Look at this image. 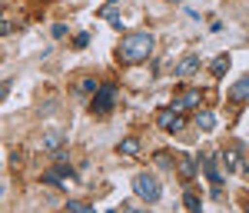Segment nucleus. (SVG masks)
Returning <instances> with one entry per match:
<instances>
[{
  "label": "nucleus",
  "mask_w": 249,
  "mask_h": 213,
  "mask_svg": "<svg viewBox=\"0 0 249 213\" xmlns=\"http://www.w3.org/2000/svg\"><path fill=\"white\" fill-rule=\"evenodd\" d=\"M14 30V17H10V7H0V37Z\"/></svg>",
  "instance_id": "nucleus-16"
},
{
  "label": "nucleus",
  "mask_w": 249,
  "mask_h": 213,
  "mask_svg": "<svg viewBox=\"0 0 249 213\" xmlns=\"http://www.w3.org/2000/svg\"><path fill=\"white\" fill-rule=\"evenodd\" d=\"M170 3H179V0H170Z\"/></svg>",
  "instance_id": "nucleus-24"
},
{
  "label": "nucleus",
  "mask_w": 249,
  "mask_h": 213,
  "mask_svg": "<svg viewBox=\"0 0 249 213\" xmlns=\"http://www.w3.org/2000/svg\"><path fill=\"white\" fill-rule=\"evenodd\" d=\"M7 94H10V80H0V100L7 97Z\"/></svg>",
  "instance_id": "nucleus-22"
},
{
  "label": "nucleus",
  "mask_w": 249,
  "mask_h": 213,
  "mask_svg": "<svg viewBox=\"0 0 249 213\" xmlns=\"http://www.w3.org/2000/svg\"><path fill=\"white\" fill-rule=\"evenodd\" d=\"M176 170H179V176L190 183L193 176H196V170H199V167H196V160H193V156H176Z\"/></svg>",
  "instance_id": "nucleus-10"
},
{
  "label": "nucleus",
  "mask_w": 249,
  "mask_h": 213,
  "mask_svg": "<svg viewBox=\"0 0 249 213\" xmlns=\"http://www.w3.org/2000/svg\"><path fill=\"white\" fill-rule=\"evenodd\" d=\"M230 100H232V103H243V100H249V77H239L236 83H232Z\"/></svg>",
  "instance_id": "nucleus-11"
},
{
  "label": "nucleus",
  "mask_w": 249,
  "mask_h": 213,
  "mask_svg": "<svg viewBox=\"0 0 249 213\" xmlns=\"http://www.w3.org/2000/svg\"><path fill=\"white\" fill-rule=\"evenodd\" d=\"M96 90H100V83H96L93 77H83V80L77 83V94H80V97H93Z\"/></svg>",
  "instance_id": "nucleus-15"
},
{
  "label": "nucleus",
  "mask_w": 249,
  "mask_h": 213,
  "mask_svg": "<svg viewBox=\"0 0 249 213\" xmlns=\"http://www.w3.org/2000/svg\"><path fill=\"white\" fill-rule=\"evenodd\" d=\"M199 103H203V94H199V90H183V94H176V97H173V110H179V114H183V110H196V107H199Z\"/></svg>",
  "instance_id": "nucleus-5"
},
{
  "label": "nucleus",
  "mask_w": 249,
  "mask_h": 213,
  "mask_svg": "<svg viewBox=\"0 0 249 213\" xmlns=\"http://www.w3.org/2000/svg\"><path fill=\"white\" fill-rule=\"evenodd\" d=\"M156 123H160V130H166V134H179V130L186 127V116L170 107V110H160V114H156Z\"/></svg>",
  "instance_id": "nucleus-4"
},
{
  "label": "nucleus",
  "mask_w": 249,
  "mask_h": 213,
  "mask_svg": "<svg viewBox=\"0 0 249 213\" xmlns=\"http://www.w3.org/2000/svg\"><path fill=\"white\" fill-rule=\"evenodd\" d=\"M113 103H116V87H113V83H103L93 97H90V110H93L96 116H103V114L113 110Z\"/></svg>",
  "instance_id": "nucleus-3"
},
{
  "label": "nucleus",
  "mask_w": 249,
  "mask_h": 213,
  "mask_svg": "<svg viewBox=\"0 0 249 213\" xmlns=\"http://www.w3.org/2000/svg\"><path fill=\"white\" fill-rule=\"evenodd\" d=\"M153 54V34H146V30H133V34H126V37L120 40V47H116V57L123 60V63H143V60H150Z\"/></svg>",
  "instance_id": "nucleus-1"
},
{
  "label": "nucleus",
  "mask_w": 249,
  "mask_h": 213,
  "mask_svg": "<svg viewBox=\"0 0 249 213\" xmlns=\"http://www.w3.org/2000/svg\"><path fill=\"white\" fill-rule=\"evenodd\" d=\"M63 140H67V136L53 130V134H47L43 140H40V147H43V150H60V147H63Z\"/></svg>",
  "instance_id": "nucleus-14"
},
{
  "label": "nucleus",
  "mask_w": 249,
  "mask_h": 213,
  "mask_svg": "<svg viewBox=\"0 0 249 213\" xmlns=\"http://www.w3.org/2000/svg\"><path fill=\"white\" fill-rule=\"evenodd\" d=\"M116 154L120 156H140L143 154V140H140V136H123V140L116 143Z\"/></svg>",
  "instance_id": "nucleus-7"
},
{
  "label": "nucleus",
  "mask_w": 249,
  "mask_h": 213,
  "mask_svg": "<svg viewBox=\"0 0 249 213\" xmlns=\"http://www.w3.org/2000/svg\"><path fill=\"white\" fill-rule=\"evenodd\" d=\"M199 67H203V60L196 57V54H186V57L176 63V77H193Z\"/></svg>",
  "instance_id": "nucleus-8"
},
{
  "label": "nucleus",
  "mask_w": 249,
  "mask_h": 213,
  "mask_svg": "<svg viewBox=\"0 0 249 213\" xmlns=\"http://www.w3.org/2000/svg\"><path fill=\"white\" fill-rule=\"evenodd\" d=\"M87 43H90L87 34H77V37H73V47H87Z\"/></svg>",
  "instance_id": "nucleus-21"
},
{
  "label": "nucleus",
  "mask_w": 249,
  "mask_h": 213,
  "mask_svg": "<svg viewBox=\"0 0 249 213\" xmlns=\"http://www.w3.org/2000/svg\"><path fill=\"white\" fill-rule=\"evenodd\" d=\"M223 167H226L230 174H239V170H243V150H239L236 143L223 150Z\"/></svg>",
  "instance_id": "nucleus-6"
},
{
  "label": "nucleus",
  "mask_w": 249,
  "mask_h": 213,
  "mask_svg": "<svg viewBox=\"0 0 249 213\" xmlns=\"http://www.w3.org/2000/svg\"><path fill=\"white\" fill-rule=\"evenodd\" d=\"M203 174H206V180H210L213 187H219V183H223V170H219V156H206V160H203Z\"/></svg>",
  "instance_id": "nucleus-9"
},
{
  "label": "nucleus",
  "mask_w": 249,
  "mask_h": 213,
  "mask_svg": "<svg viewBox=\"0 0 249 213\" xmlns=\"http://www.w3.org/2000/svg\"><path fill=\"white\" fill-rule=\"evenodd\" d=\"M230 63H232V60H230V54H219V57H216V60H213V63H210L213 77H223V74L230 70Z\"/></svg>",
  "instance_id": "nucleus-13"
},
{
  "label": "nucleus",
  "mask_w": 249,
  "mask_h": 213,
  "mask_svg": "<svg viewBox=\"0 0 249 213\" xmlns=\"http://www.w3.org/2000/svg\"><path fill=\"white\" fill-rule=\"evenodd\" d=\"M67 210H73V213H93V203H87V200H67Z\"/></svg>",
  "instance_id": "nucleus-17"
},
{
  "label": "nucleus",
  "mask_w": 249,
  "mask_h": 213,
  "mask_svg": "<svg viewBox=\"0 0 249 213\" xmlns=\"http://www.w3.org/2000/svg\"><path fill=\"white\" fill-rule=\"evenodd\" d=\"M196 127H199L203 134H210L213 127H216V114H213V110H199V114H196Z\"/></svg>",
  "instance_id": "nucleus-12"
},
{
  "label": "nucleus",
  "mask_w": 249,
  "mask_h": 213,
  "mask_svg": "<svg viewBox=\"0 0 249 213\" xmlns=\"http://www.w3.org/2000/svg\"><path fill=\"white\" fill-rule=\"evenodd\" d=\"M183 207H186V210H199V207H203V200H199L196 194H190V190H186V194H183Z\"/></svg>",
  "instance_id": "nucleus-19"
},
{
  "label": "nucleus",
  "mask_w": 249,
  "mask_h": 213,
  "mask_svg": "<svg viewBox=\"0 0 249 213\" xmlns=\"http://www.w3.org/2000/svg\"><path fill=\"white\" fill-rule=\"evenodd\" d=\"M110 3H120V0H110Z\"/></svg>",
  "instance_id": "nucleus-23"
},
{
  "label": "nucleus",
  "mask_w": 249,
  "mask_h": 213,
  "mask_svg": "<svg viewBox=\"0 0 249 213\" xmlns=\"http://www.w3.org/2000/svg\"><path fill=\"white\" fill-rule=\"evenodd\" d=\"M133 194L140 196L143 203H160L163 190H160V183H156L153 174H136L133 176Z\"/></svg>",
  "instance_id": "nucleus-2"
},
{
  "label": "nucleus",
  "mask_w": 249,
  "mask_h": 213,
  "mask_svg": "<svg viewBox=\"0 0 249 213\" xmlns=\"http://www.w3.org/2000/svg\"><path fill=\"white\" fill-rule=\"evenodd\" d=\"M156 167H163V170H170V167H176V156H170L166 150H163V154H156Z\"/></svg>",
  "instance_id": "nucleus-20"
},
{
  "label": "nucleus",
  "mask_w": 249,
  "mask_h": 213,
  "mask_svg": "<svg viewBox=\"0 0 249 213\" xmlns=\"http://www.w3.org/2000/svg\"><path fill=\"white\" fill-rule=\"evenodd\" d=\"M100 17H103V20H110L113 27H120V17H116V3H110V0H107V7L100 10Z\"/></svg>",
  "instance_id": "nucleus-18"
}]
</instances>
